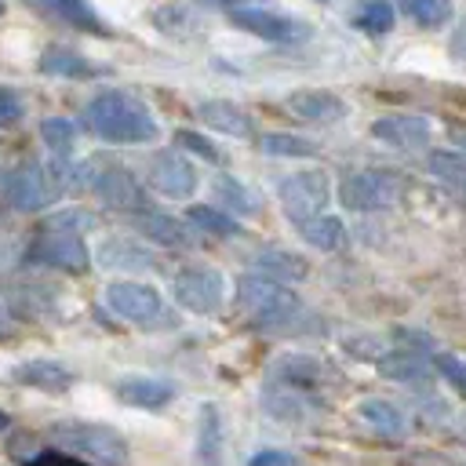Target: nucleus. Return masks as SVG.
<instances>
[{"label":"nucleus","instance_id":"f3484780","mask_svg":"<svg viewBox=\"0 0 466 466\" xmlns=\"http://www.w3.org/2000/svg\"><path fill=\"white\" fill-rule=\"evenodd\" d=\"M197 116H200L208 127L222 131V135H233V138H248V135H251V116H248V109H240V106L229 102V98H208V102H200V106H197Z\"/></svg>","mask_w":466,"mask_h":466},{"label":"nucleus","instance_id":"72a5a7b5","mask_svg":"<svg viewBox=\"0 0 466 466\" xmlns=\"http://www.w3.org/2000/svg\"><path fill=\"white\" fill-rule=\"evenodd\" d=\"M360 419H364L368 426H375L379 433H400V426H404L400 411H397L390 400H364V404H360Z\"/></svg>","mask_w":466,"mask_h":466},{"label":"nucleus","instance_id":"c85d7f7f","mask_svg":"<svg viewBox=\"0 0 466 466\" xmlns=\"http://www.w3.org/2000/svg\"><path fill=\"white\" fill-rule=\"evenodd\" d=\"M400 11L422 29H441L451 18V0H400Z\"/></svg>","mask_w":466,"mask_h":466},{"label":"nucleus","instance_id":"5701e85b","mask_svg":"<svg viewBox=\"0 0 466 466\" xmlns=\"http://www.w3.org/2000/svg\"><path fill=\"white\" fill-rule=\"evenodd\" d=\"M299 237L317 251H335L346 240V226L335 215H317L309 222H299Z\"/></svg>","mask_w":466,"mask_h":466},{"label":"nucleus","instance_id":"f03ea898","mask_svg":"<svg viewBox=\"0 0 466 466\" xmlns=\"http://www.w3.org/2000/svg\"><path fill=\"white\" fill-rule=\"evenodd\" d=\"M84 124L102 142H113V146H138L157 138L153 113L146 109V102H138L127 91H98L84 109Z\"/></svg>","mask_w":466,"mask_h":466},{"label":"nucleus","instance_id":"cd10ccee","mask_svg":"<svg viewBox=\"0 0 466 466\" xmlns=\"http://www.w3.org/2000/svg\"><path fill=\"white\" fill-rule=\"evenodd\" d=\"M353 25L368 36H382L393 29V7L390 0H364L357 11H353Z\"/></svg>","mask_w":466,"mask_h":466},{"label":"nucleus","instance_id":"20e7f679","mask_svg":"<svg viewBox=\"0 0 466 466\" xmlns=\"http://www.w3.org/2000/svg\"><path fill=\"white\" fill-rule=\"evenodd\" d=\"M58 448H66L76 459H87L95 466H124L127 462V441L120 430L106 422H84V419H62L47 430Z\"/></svg>","mask_w":466,"mask_h":466},{"label":"nucleus","instance_id":"39448f33","mask_svg":"<svg viewBox=\"0 0 466 466\" xmlns=\"http://www.w3.org/2000/svg\"><path fill=\"white\" fill-rule=\"evenodd\" d=\"M237 302H240V309H244L251 320H258V324L291 320V317L299 313V295H295L288 284H280V280H273V277H266V273H248V277H240V284H237Z\"/></svg>","mask_w":466,"mask_h":466},{"label":"nucleus","instance_id":"37998d69","mask_svg":"<svg viewBox=\"0 0 466 466\" xmlns=\"http://www.w3.org/2000/svg\"><path fill=\"white\" fill-rule=\"evenodd\" d=\"M7 426H11V415H7V411H4V408H0V433H4V430H7Z\"/></svg>","mask_w":466,"mask_h":466},{"label":"nucleus","instance_id":"6ab92c4d","mask_svg":"<svg viewBox=\"0 0 466 466\" xmlns=\"http://www.w3.org/2000/svg\"><path fill=\"white\" fill-rule=\"evenodd\" d=\"M15 382L44 390V393H66L73 386V371L55 364V360H25L15 368Z\"/></svg>","mask_w":466,"mask_h":466},{"label":"nucleus","instance_id":"6e6552de","mask_svg":"<svg viewBox=\"0 0 466 466\" xmlns=\"http://www.w3.org/2000/svg\"><path fill=\"white\" fill-rule=\"evenodd\" d=\"M25 258L36 262V266L62 269V273H84V269L91 266V255H87V244H84L80 233L47 229V226H40V233H36V240L29 244Z\"/></svg>","mask_w":466,"mask_h":466},{"label":"nucleus","instance_id":"393cba45","mask_svg":"<svg viewBox=\"0 0 466 466\" xmlns=\"http://www.w3.org/2000/svg\"><path fill=\"white\" fill-rule=\"evenodd\" d=\"M426 167H430L433 178H441L455 197H466V153L437 149V153L426 157Z\"/></svg>","mask_w":466,"mask_h":466},{"label":"nucleus","instance_id":"473e14b6","mask_svg":"<svg viewBox=\"0 0 466 466\" xmlns=\"http://www.w3.org/2000/svg\"><path fill=\"white\" fill-rule=\"evenodd\" d=\"M33 4H40L44 11H51V15L66 18V22H76V25H84V29L102 33V22H98L95 11L87 7V0H33Z\"/></svg>","mask_w":466,"mask_h":466},{"label":"nucleus","instance_id":"ea45409f","mask_svg":"<svg viewBox=\"0 0 466 466\" xmlns=\"http://www.w3.org/2000/svg\"><path fill=\"white\" fill-rule=\"evenodd\" d=\"M248 466H299V459L291 451H277V448H266V451H255L248 459Z\"/></svg>","mask_w":466,"mask_h":466},{"label":"nucleus","instance_id":"aec40b11","mask_svg":"<svg viewBox=\"0 0 466 466\" xmlns=\"http://www.w3.org/2000/svg\"><path fill=\"white\" fill-rule=\"evenodd\" d=\"M116 397L131 408H164L175 397V386L164 379H146V375H131L124 382H116Z\"/></svg>","mask_w":466,"mask_h":466},{"label":"nucleus","instance_id":"9d476101","mask_svg":"<svg viewBox=\"0 0 466 466\" xmlns=\"http://www.w3.org/2000/svg\"><path fill=\"white\" fill-rule=\"evenodd\" d=\"M229 22L251 36H262V40H273V44H299L309 36V25L302 18H291V15H277V11H266V7H233L229 11Z\"/></svg>","mask_w":466,"mask_h":466},{"label":"nucleus","instance_id":"9b49d317","mask_svg":"<svg viewBox=\"0 0 466 466\" xmlns=\"http://www.w3.org/2000/svg\"><path fill=\"white\" fill-rule=\"evenodd\" d=\"M146 182H149L157 193L171 197V200H186V197L197 193L200 175H197V167H193L178 149H160V153L149 160V167H146Z\"/></svg>","mask_w":466,"mask_h":466},{"label":"nucleus","instance_id":"ddd939ff","mask_svg":"<svg viewBox=\"0 0 466 466\" xmlns=\"http://www.w3.org/2000/svg\"><path fill=\"white\" fill-rule=\"evenodd\" d=\"M371 135L393 149H419L430 142V120L426 116H415V113H393V116H382L371 124Z\"/></svg>","mask_w":466,"mask_h":466},{"label":"nucleus","instance_id":"4468645a","mask_svg":"<svg viewBox=\"0 0 466 466\" xmlns=\"http://www.w3.org/2000/svg\"><path fill=\"white\" fill-rule=\"evenodd\" d=\"M284 109L306 124H335L346 116V102L331 91H295L284 98Z\"/></svg>","mask_w":466,"mask_h":466},{"label":"nucleus","instance_id":"79ce46f5","mask_svg":"<svg viewBox=\"0 0 466 466\" xmlns=\"http://www.w3.org/2000/svg\"><path fill=\"white\" fill-rule=\"evenodd\" d=\"M200 4H211V7H229V11H233V4H237V0H200Z\"/></svg>","mask_w":466,"mask_h":466},{"label":"nucleus","instance_id":"a211bd4d","mask_svg":"<svg viewBox=\"0 0 466 466\" xmlns=\"http://www.w3.org/2000/svg\"><path fill=\"white\" fill-rule=\"evenodd\" d=\"M95 262L102 269H120V273H142V269L157 266V258L142 244H131V240H106L95 251Z\"/></svg>","mask_w":466,"mask_h":466},{"label":"nucleus","instance_id":"7ed1b4c3","mask_svg":"<svg viewBox=\"0 0 466 466\" xmlns=\"http://www.w3.org/2000/svg\"><path fill=\"white\" fill-rule=\"evenodd\" d=\"M76 189L95 193L102 204H109L116 211H135L138 215L146 208V193H142L138 178L120 160H113L106 153H98V157H91L76 167Z\"/></svg>","mask_w":466,"mask_h":466},{"label":"nucleus","instance_id":"c9c22d12","mask_svg":"<svg viewBox=\"0 0 466 466\" xmlns=\"http://www.w3.org/2000/svg\"><path fill=\"white\" fill-rule=\"evenodd\" d=\"M175 146H182V149H189V153H197V157H204L208 164H218L222 160V153L200 135V131H189V127H178L175 131Z\"/></svg>","mask_w":466,"mask_h":466},{"label":"nucleus","instance_id":"a878e982","mask_svg":"<svg viewBox=\"0 0 466 466\" xmlns=\"http://www.w3.org/2000/svg\"><path fill=\"white\" fill-rule=\"evenodd\" d=\"M375 368H379V375H386V379H393V382H422V379H430L426 360H422L419 353H408V350H397V353L379 357Z\"/></svg>","mask_w":466,"mask_h":466},{"label":"nucleus","instance_id":"412c9836","mask_svg":"<svg viewBox=\"0 0 466 466\" xmlns=\"http://www.w3.org/2000/svg\"><path fill=\"white\" fill-rule=\"evenodd\" d=\"M40 73H47V76H66V80H84V76H95L91 62H87L80 51L62 47V44L44 47V55H40Z\"/></svg>","mask_w":466,"mask_h":466},{"label":"nucleus","instance_id":"423d86ee","mask_svg":"<svg viewBox=\"0 0 466 466\" xmlns=\"http://www.w3.org/2000/svg\"><path fill=\"white\" fill-rule=\"evenodd\" d=\"M106 302L116 317L138 324V328H164L171 324L167 320V309H164V299L153 284H142V280H113L106 288Z\"/></svg>","mask_w":466,"mask_h":466},{"label":"nucleus","instance_id":"4be33fe9","mask_svg":"<svg viewBox=\"0 0 466 466\" xmlns=\"http://www.w3.org/2000/svg\"><path fill=\"white\" fill-rule=\"evenodd\" d=\"M197 459H200V466H222V415H218V404L200 408Z\"/></svg>","mask_w":466,"mask_h":466},{"label":"nucleus","instance_id":"7c9ffc66","mask_svg":"<svg viewBox=\"0 0 466 466\" xmlns=\"http://www.w3.org/2000/svg\"><path fill=\"white\" fill-rule=\"evenodd\" d=\"M258 149L269 157H317V142L302 138V135H284V131H269L258 138Z\"/></svg>","mask_w":466,"mask_h":466},{"label":"nucleus","instance_id":"2eb2a0df","mask_svg":"<svg viewBox=\"0 0 466 466\" xmlns=\"http://www.w3.org/2000/svg\"><path fill=\"white\" fill-rule=\"evenodd\" d=\"M262 408L277 422H302L313 411V397L306 390H299V386H288V382L273 379L266 386V393H262Z\"/></svg>","mask_w":466,"mask_h":466},{"label":"nucleus","instance_id":"0eeeda50","mask_svg":"<svg viewBox=\"0 0 466 466\" xmlns=\"http://www.w3.org/2000/svg\"><path fill=\"white\" fill-rule=\"evenodd\" d=\"M171 299L189 313H218L226 302V280L211 266H189L171 277Z\"/></svg>","mask_w":466,"mask_h":466},{"label":"nucleus","instance_id":"f257e3e1","mask_svg":"<svg viewBox=\"0 0 466 466\" xmlns=\"http://www.w3.org/2000/svg\"><path fill=\"white\" fill-rule=\"evenodd\" d=\"M76 189V167H66V160H22L15 167L0 171V197L15 211H44L62 193Z\"/></svg>","mask_w":466,"mask_h":466},{"label":"nucleus","instance_id":"a19ab883","mask_svg":"<svg viewBox=\"0 0 466 466\" xmlns=\"http://www.w3.org/2000/svg\"><path fill=\"white\" fill-rule=\"evenodd\" d=\"M448 51H451V58H455V62H466V18H459V25L451 29Z\"/></svg>","mask_w":466,"mask_h":466},{"label":"nucleus","instance_id":"e433bc0d","mask_svg":"<svg viewBox=\"0 0 466 466\" xmlns=\"http://www.w3.org/2000/svg\"><path fill=\"white\" fill-rule=\"evenodd\" d=\"M25 106H22V95L7 84H0V127H15L22 120Z\"/></svg>","mask_w":466,"mask_h":466},{"label":"nucleus","instance_id":"4c0bfd02","mask_svg":"<svg viewBox=\"0 0 466 466\" xmlns=\"http://www.w3.org/2000/svg\"><path fill=\"white\" fill-rule=\"evenodd\" d=\"M437 368L444 371V379H448L455 390L466 393V360H459V357H451V353H441V357H437Z\"/></svg>","mask_w":466,"mask_h":466},{"label":"nucleus","instance_id":"2f4dec72","mask_svg":"<svg viewBox=\"0 0 466 466\" xmlns=\"http://www.w3.org/2000/svg\"><path fill=\"white\" fill-rule=\"evenodd\" d=\"M215 200L229 211V215H255V197L233 178V175H222L215 182Z\"/></svg>","mask_w":466,"mask_h":466},{"label":"nucleus","instance_id":"bb28decb","mask_svg":"<svg viewBox=\"0 0 466 466\" xmlns=\"http://www.w3.org/2000/svg\"><path fill=\"white\" fill-rule=\"evenodd\" d=\"M186 222L193 229H204V233H215V237H237L240 233V222L229 215V211H218V208H208V204H193L186 211Z\"/></svg>","mask_w":466,"mask_h":466},{"label":"nucleus","instance_id":"58836bf2","mask_svg":"<svg viewBox=\"0 0 466 466\" xmlns=\"http://www.w3.org/2000/svg\"><path fill=\"white\" fill-rule=\"evenodd\" d=\"M22 466H91L87 459H76L69 451H36L33 459H25Z\"/></svg>","mask_w":466,"mask_h":466},{"label":"nucleus","instance_id":"c03bdc74","mask_svg":"<svg viewBox=\"0 0 466 466\" xmlns=\"http://www.w3.org/2000/svg\"><path fill=\"white\" fill-rule=\"evenodd\" d=\"M0 15H4V0H0Z\"/></svg>","mask_w":466,"mask_h":466},{"label":"nucleus","instance_id":"b1692460","mask_svg":"<svg viewBox=\"0 0 466 466\" xmlns=\"http://www.w3.org/2000/svg\"><path fill=\"white\" fill-rule=\"evenodd\" d=\"M255 273H266V277H273V280H280V284L302 280V277H306V258H302V255H291V251L269 248V251L255 255Z\"/></svg>","mask_w":466,"mask_h":466},{"label":"nucleus","instance_id":"dca6fc26","mask_svg":"<svg viewBox=\"0 0 466 466\" xmlns=\"http://www.w3.org/2000/svg\"><path fill=\"white\" fill-rule=\"evenodd\" d=\"M135 229H138L146 240L164 244V248H189V244L197 240L186 218L157 215V211H138V215H135Z\"/></svg>","mask_w":466,"mask_h":466},{"label":"nucleus","instance_id":"f704fd0d","mask_svg":"<svg viewBox=\"0 0 466 466\" xmlns=\"http://www.w3.org/2000/svg\"><path fill=\"white\" fill-rule=\"evenodd\" d=\"M44 226H47V229H66V233H87V229L98 226V215H91L87 208H66V211H58V215L44 218Z\"/></svg>","mask_w":466,"mask_h":466},{"label":"nucleus","instance_id":"1a4fd4ad","mask_svg":"<svg viewBox=\"0 0 466 466\" xmlns=\"http://www.w3.org/2000/svg\"><path fill=\"white\" fill-rule=\"evenodd\" d=\"M328 193H331V186H328V178L320 171H299V175H291V178H284L277 186L280 208H284V215L291 222L317 218L324 211V204H328Z\"/></svg>","mask_w":466,"mask_h":466},{"label":"nucleus","instance_id":"c756f323","mask_svg":"<svg viewBox=\"0 0 466 466\" xmlns=\"http://www.w3.org/2000/svg\"><path fill=\"white\" fill-rule=\"evenodd\" d=\"M40 138H44V146L55 153V157H69L73 153V146H76V124L69 120V116H47L44 124H40Z\"/></svg>","mask_w":466,"mask_h":466},{"label":"nucleus","instance_id":"f8f14e48","mask_svg":"<svg viewBox=\"0 0 466 466\" xmlns=\"http://www.w3.org/2000/svg\"><path fill=\"white\" fill-rule=\"evenodd\" d=\"M397 197V178L390 171H353L339 186V200L350 211H379Z\"/></svg>","mask_w":466,"mask_h":466}]
</instances>
